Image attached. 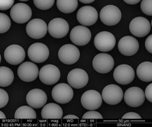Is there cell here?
I'll return each mask as SVG.
<instances>
[{"label":"cell","mask_w":152,"mask_h":127,"mask_svg":"<svg viewBox=\"0 0 152 127\" xmlns=\"http://www.w3.org/2000/svg\"><path fill=\"white\" fill-rule=\"evenodd\" d=\"M102 23L106 26H113L120 22L122 14L118 7L113 5H108L102 8L99 14Z\"/></svg>","instance_id":"obj_1"},{"label":"cell","mask_w":152,"mask_h":127,"mask_svg":"<svg viewBox=\"0 0 152 127\" xmlns=\"http://www.w3.org/2000/svg\"><path fill=\"white\" fill-rule=\"evenodd\" d=\"M80 52L76 46L66 44L58 50V57L61 61L65 65H73L80 58Z\"/></svg>","instance_id":"obj_2"},{"label":"cell","mask_w":152,"mask_h":127,"mask_svg":"<svg viewBox=\"0 0 152 127\" xmlns=\"http://www.w3.org/2000/svg\"><path fill=\"white\" fill-rule=\"evenodd\" d=\"M94 45L99 51L102 52H109L113 49L116 44L115 36L108 31L98 33L94 38Z\"/></svg>","instance_id":"obj_3"},{"label":"cell","mask_w":152,"mask_h":127,"mask_svg":"<svg viewBox=\"0 0 152 127\" xmlns=\"http://www.w3.org/2000/svg\"><path fill=\"white\" fill-rule=\"evenodd\" d=\"M52 96L58 104H65L72 100L74 91L68 84L61 83L56 85L52 91Z\"/></svg>","instance_id":"obj_4"},{"label":"cell","mask_w":152,"mask_h":127,"mask_svg":"<svg viewBox=\"0 0 152 127\" xmlns=\"http://www.w3.org/2000/svg\"><path fill=\"white\" fill-rule=\"evenodd\" d=\"M115 65L113 58L109 54L101 53L93 58L92 65L96 71L101 74H106L110 72Z\"/></svg>","instance_id":"obj_5"},{"label":"cell","mask_w":152,"mask_h":127,"mask_svg":"<svg viewBox=\"0 0 152 127\" xmlns=\"http://www.w3.org/2000/svg\"><path fill=\"white\" fill-rule=\"evenodd\" d=\"M10 16L15 22L18 24H24L31 18L32 11L27 4L18 3L15 4L11 9Z\"/></svg>","instance_id":"obj_6"},{"label":"cell","mask_w":152,"mask_h":127,"mask_svg":"<svg viewBox=\"0 0 152 127\" xmlns=\"http://www.w3.org/2000/svg\"><path fill=\"white\" fill-rule=\"evenodd\" d=\"M39 77L44 84L52 85L58 82L61 78V71L55 65H47L40 69Z\"/></svg>","instance_id":"obj_7"},{"label":"cell","mask_w":152,"mask_h":127,"mask_svg":"<svg viewBox=\"0 0 152 127\" xmlns=\"http://www.w3.org/2000/svg\"><path fill=\"white\" fill-rule=\"evenodd\" d=\"M129 30L133 35L138 38L144 37L149 33L151 25L149 21L143 17H136L129 24Z\"/></svg>","instance_id":"obj_8"},{"label":"cell","mask_w":152,"mask_h":127,"mask_svg":"<svg viewBox=\"0 0 152 127\" xmlns=\"http://www.w3.org/2000/svg\"><path fill=\"white\" fill-rule=\"evenodd\" d=\"M102 98L106 104L116 105L121 102L123 98L122 89L116 84L106 86L102 91Z\"/></svg>","instance_id":"obj_9"},{"label":"cell","mask_w":152,"mask_h":127,"mask_svg":"<svg viewBox=\"0 0 152 127\" xmlns=\"http://www.w3.org/2000/svg\"><path fill=\"white\" fill-rule=\"evenodd\" d=\"M28 55L30 60L34 63H43L49 57V49L45 44L36 42L28 48Z\"/></svg>","instance_id":"obj_10"},{"label":"cell","mask_w":152,"mask_h":127,"mask_svg":"<svg viewBox=\"0 0 152 127\" xmlns=\"http://www.w3.org/2000/svg\"><path fill=\"white\" fill-rule=\"evenodd\" d=\"M26 30L27 33L31 38L40 39L46 35L48 28L45 21L41 19L35 18L28 22Z\"/></svg>","instance_id":"obj_11"},{"label":"cell","mask_w":152,"mask_h":127,"mask_svg":"<svg viewBox=\"0 0 152 127\" xmlns=\"http://www.w3.org/2000/svg\"><path fill=\"white\" fill-rule=\"evenodd\" d=\"M69 25L67 21L61 18H55L50 21L48 30L52 37L56 38H64L69 31Z\"/></svg>","instance_id":"obj_12"},{"label":"cell","mask_w":152,"mask_h":127,"mask_svg":"<svg viewBox=\"0 0 152 127\" xmlns=\"http://www.w3.org/2000/svg\"><path fill=\"white\" fill-rule=\"evenodd\" d=\"M81 102L85 109L95 110L101 107L102 103V98L101 94L97 91L88 90L83 94Z\"/></svg>","instance_id":"obj_13"},{"label":"cell","mask_w":152,"mask_h":127,"mask_svg":"<svg viewBox=\"0 0 152 127\" xmlns=\"http://www.w3.org/2000/svg\"><path fill=\"white\" fill-rule=\"evenodd\" d=\"M124 101L129 107H137L142 105L145 100L143 90L138 87H132L125 91Z\"/></svg>","instance_id":"obj_14"},{"label":"cell","mask_w":152,"mask_h":127,"mask_svg":"<svg viewBox=\"0 0 152 127\" xmlns=\"http://www.w3.org/2000/svg\"><path fill=\"white\" fill-rule=\"evenodd\" d=\"M113 76L115 81L119 84L128 85L134 80L135 72L130 65H120L115 69Z\"/></svg>","instance_id":"obj_15"},{"label":"cell","mask_w":152,"mask_h":127,"mask_svg":"<svg viewBox=\"0 0 152 127\" xmlns=\"http://www.w3.org/2000/svg\"><path fill=\"white\" fill-rule=\"evenodd\" d=\"M25 56L26 54L23 48L17 44L10 45L4 51V59L11 65H18L22 63Z\"/></svg>","instance_id":"obj_16"},{"label":"cell","mask_w":152,"mask_h":127,"mask_svg":"<svg viewBox=\"0 0 152 127\" xmlns=\"http://www.w3.org/2000/svg\"><path fill=\"white\" fill-rule=\"evenodd\" d=\"M70 37L74 44L77 46H84L90 41L91 33L89 28L85 26H76L71 30Z\"/></svg>","instance_id":"obj_17"},{"label":"cell","mask_w":152,"mask_h":127,"mask_svg":"<svg viewBox=\"0 0 152 127\" xmlns=\"http://www.w3.org/2000/svg\"><path fill=\"white\" fill-rule=\"evenodd\" d=\"M39 73L37 65L31 62H24L18 69V77L25 82H30L35 81L39 75Z\"/></svg>","instance_id":"obj_18"},{"label":"cell","mask_w":152,"mask_h":127,"mask_svg":"<svg viewBox=\"0 0 152 127\" xmlns=\"http://www.w3.org/2000/svg\"><path fill=\"white\" fill-rule=\"evenodd\" d=\"M88 73L81 68L72 69L67 76V81L72 87L76 89L83 88L88 82Z\"/></svg>","instance_id":"obj_19"},{"label":"cell","mask_w":152,"mask_h":127,"mask_svg":"<svg viewBox=\"0 0 152 127\" xmlns=\"http://www.w3.org/2000/svg\"><path fill=\"white\" fill-rule=\"evenodd\" d=\"M98 13L97 10L91 6H84L79 9L77 19L79 23L86 26L93 25L97 22Z\"/></svg>","instance_id":"obj_20"},{"label":"cell","mask_w":152,"mask_h":127,"mask_svg":"<svg viewBox=\"0 0 152 127\" xmlns=\"http://www.w3.org/2000/svg\"><path fill=\"white\" fill-rule=\"evenodd\" d=\"M118 48L121 54L130 57L136 54L139 49V44L136 38L130 36H126L120 39Z\"/></svg>","instance_id":"obj_21"},{"label":"cell","mask_w":152,"mask_h":127,"mask_svg":"<svg viewBox=\"0 0 152 127\" xmlns=\"http://www.w3.org/2000/svg\"><path fill=\"white\" fill-rule=\"evenodd\" d=\"M48 101L47 94L42 90L34 89L28 91L26 96V101L30 107L39 109L45 105Z\"/></svg>","instance_id":"obj_22"},{"label":"cell","mask_w":152,"mask_h":127,"mask_svg":"<svg viewBox=\"0 0 152 127\" xmlns=\"http://www.w3.org/2000/svg\"><path fill=\"white\" fill-rule=\"evenodd\" d=\"M41 115L43 119H61L63 116V110L57 104L49 103L43 108Z\"/></svg>","instance_id":"obj_23"},{"label":"cell","mask_w":152,"mask_h":127,"mask_svg":"<svg viewBox=\"0 0 152 127\" xmlns=\"http://www.w3.org/2000/svg\"><path fill=\"white\" fill-rule=\"evenodd\" d=\"M137 74L140 81L144 82H151L152 81V63L144 62L138 65Z\"/></svg>","instance_id":"obj_24"},{"label":"cell","mask_w":152,"mask_h":127,"mask_svg":"<svg viewBox=\"0 0 152 127\" xmlns=\"http://www.w3.org/2000/svg\"><path fill=\"white\" fill-rule=\"evenodd\" d=\"M77 0H58L57 7L60 11L64 14H70L77 8Z\"/></svg>","instance_id":"obj_25"},{"label":"cell","mask_w":152,"mask_h":127,"mask_svg":"<svg viewBox=\"0 0 152 127\" xmlns=\"http://www.w3.org/2000/svg\"><path fill=\"white\" fill-rule=\"evenodd\" d=\"M14 75L12 70L8 67H0V86L1 87H8L12 83Z\"/></svg>","instance_id":"obj_26"},{"label":"cell","mask_w":152,"mask_h":127,"mask_svg":"<svg viewBox=\"0 0 152 127\" xmlns=\"http://www.w3.org/2000/svg\"><path fill=\"white\" fill-rule=\"evenodd\" d=\"M36 113L33 108L28 106L24 105L20 107L15 113L16 119H35Z\"/></svg>","instance_id":"obj_27"},{"label":"cell","mask_w":152,"mask_h":127,"mask_svg":"<svg viewBox=\"0 0 152 127\" xmlns=\"http://www.w3.org/2000/svg\"><path fill=\"white\" fill-rule=\"evenodd\" d=\"M11 26V20L8 15L4 13H0V32L4 33L9 30Z\"/></svg>","instance_id":"obj_28"},{"label":"cell","mask_w":152,"mask_h":127,"mask_svg":"<svg viewBox=\"0 0 152 127\" xmlns=\"http://www.w3.org/2000/svg\"><path fill=\"white\" fill-rule=\"evenodd\" d=\"M34 3L36 7L42 10H47L53 7L54 0H34Z\"/></svg>","instance_id":"obj_29"},{"label":"cell","mask_w":152,"mask_h":127,"mask_svg":"<svg viewBox=\"0 0 152 127\" xmlns=\"http://www.w3.org/2000/svg\"><path fill=\"white\" fill-rule=\"evenodd\" d=\"M140 8L144 14L149 16L152 15V0H143L140 4Z\"/></svg>","instance_id":"obj_30"},{"label":"cell","mask_w":152,"mask_h":127,"mask_svg":"<svg viewBox=\"0 0 152 127\" xmlns=\"http://www.w3.org/2000/svg\"><path fill=\"white\" fill-rule=\"evenodd\" d=\"M82 118L83 119H102L103 117L99 112L90 110L86 112L83 116Z\"/></svg>","instance_id":"obj_31"},{"label":"cell","mask_w":152,"mask_h":127,"mask_svg":"<svg viewBox=\"0 0 152 127\" xmlns=\"http://www.w3.org/2000/svg\"><path fill=\"white\" fill-rule=\"evenodd\" d=\"M0 107H4L7 104H8L9 101V96L7 91L2 89H0Z\"/></svg>","instance_id":"obj_32"},{"label":"cell","mask_w":152,"mask_h":127,"mask_svg":"<svg viewBox=\"0 0 152 127\" xmlns=\"http://www.w3.org/2000/svg\"><path fill=\"white\" fill-rule=\"evenodd\" d=\"M14 0H1L0 1V9L1 11L7 10L13 6L14 3Z\"/></svg>","instance_id":"obj_33"},{"label":"cell","mask_w":152,"mask_h":127,"mask_svg":"<svg viewBox=\"0 0 152 127\" xmlns=\"http://www.w3.org/2000/svg\"><path fill=\"white\" fill-rule=\"evenodd\" d=\"M145 96L146 99L150 102L152 103V83L150 84L147 86V87L146 88L145 91Z\"/></svg>","instance_id":"obj_34"},{"label":"cell","mask_w":152,"mask_h":127,"mask_svg":"<svg viewBox=\"0 0 152 127\" xmlns=\"http://www.w3.org/2000/svg\"><path fill=\"white\" fill-rule=\"evenodd\" d=\"M142 118L139 115L135 112H129L124 115L122 119H141Z\"/></svg>","instance_id":"obj_35"},{"label":"cell","mask_w":152,"mask_h":127,"mask_svg":"<svg viewBox=\"0 0 152 127\" xmlns=\"http://www.w3.org/2000/svg\"><path fill=\"white\" fill-rule=\"evenodd\" d=\"M146 49L149 53H152V35L148 36L145 42Z\"/></svg>","instance_id":"obj_36"},{"label":"cell","mask_w":152,"mask_h":127,"mask_svg":"<svg viewBox=\"0 0 152 127\" xmlns=\"http://www.w3.org/2000/svg\"><path fill=\"white\" fill-rule=\"evenodd\" d=\"M124 1L126 4H136L140 2V0H124Z\"/></svg>","instance_id":"obj_37"},{"label":"cell","mask_w":152,"mask_h":127,"mask_svg":"<svg viewBox=\"0 0 152 127\" xmlns=\"http://www.w3.org/2000/svg\"><path fill=\"white\" fill-rule=\"evenodd\" d=\"M63 118L64 119H79V118L76 115H69L65 116Z\"/></svg>","instance_id":"obj_38"},{"label":"cell","mask_w":152,"mask_h":127,"mask_svg":"<svg viewBox=\"0 0 152 127\" xmlns=\"http://www.w3.org/2000/svg\"><path fill=\"white\" fill-rule=\"evenodd\" d=\"M95 1L94 0H80V1L81 3H83V4H90V3H93Z\"/></svg>","instance_id":"obj_39"},{"label":"cell","mask_w":152,"mask_h":127,"mask_svg":"<svg viewBox=\"0 0 152 127\" xmlns=\"http://www.w3.org/2000/svg\"><path fill=\"white\" fill-rule=\"evenodd\" d=\"M0 118L1 119H5L6 118V117H5V115H4V113H3V112L1 111L0 112Z\"/></svg>","instance_id":"obj_40"}]
</instances>
